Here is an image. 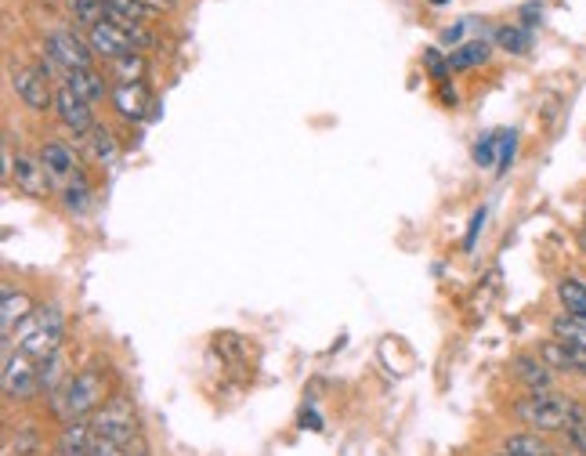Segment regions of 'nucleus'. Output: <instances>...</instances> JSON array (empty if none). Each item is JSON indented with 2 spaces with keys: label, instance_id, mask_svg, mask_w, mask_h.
<instances>
[{
  "label": "nucleus",
  "instance_id": "25",
  "mask_svg": "<svg viewBox=\"0 0 586 456\" xmlns=\"http://www.w3.org/2000/svg\"><path fill=\"white\" fill-rule=\"evenodd\" d=\"M84 145L91 149V156H95L102 167H113V163H116V142H113V134L105 131V127L95 124V131L84 138Z\"/></svg>",
  "mask_w": 586,
  "mask_h": 456
},
{
  "label": "nucleus",
  "instance_id": "20",
  "mask_svg": "<svg viewBox=\"0 0 586 456\" xmlns=\"http://www.w3.org/2000/svg\"><path fill=\"white\" fill-rule=\"evenodd\" d=\"M105 4H109L113 22L116 26H123V29H138V26H145L152 15H156L152 8H145L142 0H105Z\"/></svg>",
  "mask_w": 586,
  "mask_h": 456
},
{
  "label": "nucleus",
  "instance_id": "33",
  "mask_svg": "<svg viewBox=\"0 0 586 456\" xmlns=\"http://www.w3.org/2000/svg\"><path fill=\"white\" fill-rule=\"evenodd\" d=\"M424 62H427V69L438 76V80H445V73H449V62H442V55H438V48H431L424 55Z\"/></svg>",
  "mask_w": 586,
  "mask_h": 456
},
{
  "label": "nucleus",
  "instance_id": "32",
  "mask_svg": "<svg viewBox=\"0 0 586 456\" xmlns=\"http://www.w3.org/2000/svg\"><path fill=\"white\" fill-rule=\"evenodd\" d=\"M134 449L123 446V442H113V438H98L95 435V446H91V456H131Z\"/></svg>",
  "mask_w": 586,
  "mask_h": 456
},
{
  "label": "nucleus",
  "instance_id": "30",
  "mask_svg": "<svg viewBox=\"0 0 586 456\" xmlns=\"http://www.w3.org/2000/svg\"><path fill=\"white\" fill-rule=\"evenodd\" d=\"M514 149H518V134L514 131H500V156H496V174H503L511 167Z\"/></svg>",
  "mask_w": 586,
  "mask_h": 456
},
{
  "label": "nucleus",
  "instance_id": "22",
  "mask_svg": "<svg viewBox=\"0 0 586 456\" xmlns=\"http://www.w3.org/2000/svg\"><path fill=\"white\" fill-rule=\"evenodd\" d=\"M558 301L565 312L579 315V319H586V283L576 276H565L558 283Z\"/></svg>",
  "mask_w": 586,
  "mask_h": 456
},
{
  "label": "nucleus",
  "instance_id": "4",
  "mask_svg": "<svg viewBox=\"0 0 586 456\" xmlns=\"http://www.w3.org/2000/svg\"><path fill=\"white\" fill-rule=\"evenodd\" d=\"M91 428H95L98 438H113V442H123V446H134L138 438V417H134V406L123 395L109 399L95 417H91Z\"/></svg>",
  "mask_w": 586,
  "mask_h": 456
},
{
  "label": "nucleus",
  "instance_id": "16",
  "mask_svg": "<svg viewBox=\"0 0 586 456\" xmlns=\"http://www.w3.org/2000/svg\"><path fill=\"white\" fill-rule=\"evenodd\" d=\"M15 181H19V189L26 192V196H48V174H44V163L33 160V156H19L15 160Z\"/></svg>",
  "mask_w": 586,
  "mask_h": 456
},
{
  "label": "nucleus",
  "instance_id": "34",
  "mask_svg": "<svg viewBox=\"0 0 586 456\" xmlns=\"http://www.w3.org/2000/svg\"><path fill=\"white\" fill-rule=\"evenodd\" d=\"M482 221H485V210H478V214H474V221H471V232H467V250L474 247V239H478V228H482Z\"/></svg>",
  "mask_w": 586,
  "mask_h": 456
},
{
  "label": "nucleus",
  "instance_id": "40",
  "mask_svg": "<svg viewBox=\"0 0 586 456\" xmlns=\"http://www.w3.org/2000/svg\"><path fill=\"white\" fill-rule=\"evenodd\" d=\"M496 456H507V453H496Z\"/></svg>",
  "mask_w": 586,
  "mask_h": 456
},
{
  "label": "nucleus",
  "instance_id": "5",
  "mask_svg": "<svg viewBox=\"0 0 586 456\" xmlns=\"http://www.w3.org/2000/svg\"><path fill=\"white\" fill-rule=\"evenodd\" d=\"M40 362H33L26 352H4V373H0V384H4V395L11 402H29L40 391Z\"/></svg>",
  "mask_w": 586,
  "mask_h": 456
},
{
  "label": "nucleus",
  "instance_id": "11",
  "mask_svg": "<svg viewBox=\"0 0 586 456\" xmlns=\"http://www.w3.org/2000/svg\"><path fill=\"white\" fill-rule=\"evenodd\" d=\"M539 359L547 362L554 373H572V377H586V348L579 344H565L550 337L547 344H539Z\"/></svg>",
  "mask_w": 586,
  "mask_h": 456
},
{
  "label": "nucleus",
  "instance_id": "17",
  "mask_svg": "<svg viewBox=\"0 0 586 456\" xmlns=\"http://www.w3.org/2000/svg\"><path fill=\"white\" fill-rule=\"evenodd\" d=\"M503 453L507 456H554V446H550L547 435H539V431H518V435L503 438Z\"/></svg>",
  "mask_w": 586,
  "mask_h": 456
},
{
  "label": "nucleus",
  "instance_id": "19",
  "mask_svg": "<svg viewBox=\"0 0 586 456\" xmlns=\"http://www.w3.org/2000/svg\"><path fill=\"white\" fill-rule=\"evenodd\" d=\"M62 80H66V87H73L76 95L84 98V102H91V105L105 98V80L95 73V69H69Z\"/></svg>",
  "mask_w": 586,
  "mask_h": 456
},
{
  "label": "nucleus",
  "instance_id": "31",
  "mask_svg": "<svg viewBox=\"0 0 586 456\" xmlns=\"http://www.w3.org/2000/svg\"><path fill=\"white\" fill-rule=\"evenodd\" d=\"M496 145H500V134H482V138H478V145H474V163H478V167H492Z\"/></svg>",
  "mask_w": 586,
  "mask_h": 456
},
{
  "label": "nucleus",
  "instance_id": "21",
  "mask_svg": "<svg viewBox=\"0 0 586 456\" xmlns=\"http://www.w3.org/2000/svg\"><path fill=\"white\" fill-rule=\"evenodd\" d=\"M550 337L586 348V319H579V315H572V312L554 315V319H550Z\"/></svg>",
  "mask_w": 586,
  "mask_h": 456
},
{
  "label": "nucleus",
  "instance_id": "26",
  "mask_svg": "<svg viewBox=\"0 0 586 456\" xmlns=\"http://www.w3.org/2000/svg\"><path fill=\"white\" fill-rule=\"evenodd\" d=\"M496 44L503 51H511V55H525L532 48V33L525 26H503L496 29Z\"/></svg>",
  "mask_w": 586,
  "mask_h": 456
},
{
  "label": "nucleus",
  "instance_id": "14",
  "mask_svg": "<svg viewBox=\"0 0 586 456\" xmlns=\"http://www.w3.org/2000/svg\"><path fill=\"white\" fill-rule=\"evenodd\" d=\"M33 312H37V308H33V301H29L22 290H11V286H4V304H0V330H4V337H8V341H11V333L19 330V326L26 323Z\"/></svg>",
  "mask_w": 586,
  "mask_h": 456
},
{
  "label": "nucleus",
  "instance_id": "38",
  "mask_svg": "<svg viewBox=\"0 0 586 456\" xmlns=\"http://www.w3.org/2000/svg\"><path fill=\"white\" fill-rule=\"evenodd\" d=\"M431 4H435V8H442V4H449V0H431Z\"/></svg>",
  "mask_w": 586,
  "mask_h": 456
},
{
  "label": "nucleus",
  "instance_id": "24",
  "mask_svg": "<svg viewBox=\"0 0 586 456\" xmlns=\"http://www.w3.org/2000/svg\"><path fill=\"white\" fill-rule=\"evenodd\" d=\"M73 19L80 22V26L95 29V26H102V22H113V15H109V4H105V0H73Z\"/></svg>",
  "mask_w": 586,
  "mask_h": 456
},
{
  "label": "nucleus",
  "instance_id": "23",
  "mask_svg": "<svg viewBox=\"0 0 586 456\" xmlns=\"http://www.w3.org/2000/svg\"><path fill=\"white\" fill-rule=\"evenodd\" d=\"M40 391H48V395H58V384L66 380V355L62 352H55V355H48V359H40Z\"/></svg>",
  "mask_w": 586,
  "mask_h": 456
},
{
  "label": "nucleus",
  "instance_id": "35",
  "mask_svg": "<svg viewBox=\"0 0 586 456\" xmlns=\"http://www.w3.org/2000/svg\"><path fill=\"white\" fill-rule=\"evenodd\" d=\"M464 29H467V22H460V26H453V29H445V40L453 44V40H460L464 37Z\"/></svg>",
  "mask_w": 586,
  "mask_h": 456
},
{
  "label": "nucleus",
  "instance_id": "7",
  "mask_svg": "<svg viewBox=\"0 0 586 456\" xmlns=\"http://www.w3.org/2000/svg\"><path fill=\"white\" fill-rule=\"evenodd\" d=\"M48 55L69 73V69H91V55H95V48H91V40L76 37L73 29H55V33L48 37Z\"/></svg>",
  "mask_w": 586,
  "mask_h": 456
},
{
  "label": "nucleus",
  "instance_id": "27",
  "mask_svg": "<svg viewBox=\"0 0 586 456\" xmlns=\"http://www.w3.org/2000/svg\"><path fill=\"white\" fill-rule=\"evenodd\" d=\"M40 446H44V438H40V431L33 428V424H22L19 435L11 438L4 453H8V456H11V453H19V456H40Z\"/></svg>",
  "mask_w": 586,
  "mask_h": 456
},
{
  "label": "nucleus",
  "instance_id": "39",
  "mask_svg": "<svg viewBox=\"0 0 586 456\" xmlns=\"http://www.w3.org/2000/svg\"><path fill=\"white\" fill-rule=\"evenodd\" d=\"M131 456H149V453H145V449H138V453H131Z\"/></svg>",
  "mask_w": 586,
  "mask_h": 456
},
{
  "label": "nucleus",
  "instance_id": "37",
  "mask_svg": "<svg viewBox=\"0 0 586 456\" xmlns=\"http://www.w3.org/2000/svg\"><path fill=\"white\" fill-rule=\"evenodd\" d=\"M579 250L586 254V228H579Z\"/></svg>",
  "mask_w": 586,
  "mask_h": 456
},
{
  "label": "nucleus",
  "instance_id": "8",
  "mask_svg": "<svg viewBox=\"0 0 586 456\" xmlns=\"http://www.w3.org/2000/svg\"><path fill=\"white\" fill-rule=\"evenodd\" d=\"M40 163H44V174H48V181L58 192L66 189V185H73L76 178H84V174H80V163H76V152L69 149L66 142L44 145V149H40Z\"/></svg>",
  "mask_w": 586,
  "mask_h": 456
},
{
  "label": "nucleus",
  "instance_id": "6",
  "mask_svg": "<svg viewBox=\"0 0 586 456\" xmlns=\"http://www.w3.org/2000/svg\"><path fill=\"white\" fill-rule=\"evenodd\" d=\"M87 40H91L95 55L113 58V62L116 58L138 55L142 44H149V37H145L142 29H123V26H116V22H102V26L87 29Z\"/></svg>",
  "mask_w": 586,
  "mask_h": 456
},
{
  "label": "nucleus",
  "instance_id": "36",
  "mask_svg": "<svg viewBox=\"0 0 586 456\" xmlns=\"http://www.w3.org/2000/svg\"><path fill=\"white\" fill-rule=\"evenodd\" d=\"M145 8H152V11H163V8H174V0H142Z\"/></svg>",
  "mask_w": 586,
  "mask_h": 456
},
{
  "label": "nucleus",
  "instance_id": "3",
  "mask_svg": "<svg viewBox=\"0 0 586 456\" xmlns=\"http://www.w3.org/2000/svg\"><path fill=\"white\" fill-rule=\"evenodd\" d=\"M62 333H66V323H62V312H58L55 304H44L37 312L29 315L26 323L19 330L11 333V341L4 344V352H8L11 344H19V352H26L29 359H48V355L62 352Z\"/></svg>",
  "mask_w": 586,
  "mask_h": 456
},
{
  "label": "nucleus",
  "instance_id": "18",
  "mask_svg": "<svg viewBox=\"0 0 586 456\" xmlns=\"http://www.w3.org/2000/svg\"><path fill=\"white\" fill-rule=\"evenodd\" d=\"M489 58H492V44H489V40H467V44H460V48L449 51V69L464 73V69L485 66Z\"/></svg>",
  "mask_w": 586,
  "mask_h": 456
},
{
  "label": "nucleus",
  "instance_id": "28",
  "mask_svg": "<svg viewBox=\"0 0 586 456\" xmlns=\"http://www.w3.org/2000/svg\"><path fill=\"white\" fill-rule=\"evenodd\" d=\"M113 76H116V84H142V76H145V58H142V55L116 58V62H113Z\"/></svg>",
  "mask_w": 586,
  "mask_h": 456
},
{
  "label": "nucleus",
  "instance_id": "1",
  "mask_svg": "<svg viewBox=\"0 0 586 456\" xmlns=\"http://www.w3.org/2000/svg\"><path fill=\"white\" fill-rule=\"evenodd\" d=\"M583 413L586 409L579 406L572 395H561V391H529V395L514 406V417H518L529 431H539V435L568 431Z\"/></svg>",
  "mask_w": 586,
  "mask_h": 456
},
{
  "label": "nucleus",
  "instance_id": "13",
  "mask_svg": "<svg viewBox=\"0 0 586 456\" xmlns=\"http://www.w3.org/2000/svg\"><path fill=\"white\" fill-rule=\"evenodd\" d=\"M91 446H95V428L91 420H69L62 435H58L55 456H91Z\"/></svg>",
  "mask_w": 586,
  "mask_h": 456
},
{
  "label": "nucleus",
  "instance_id": "12",
  "mask_svg": "<svg viewBox=\"0 0 586 456\" xmlns=\"http://www.w3.org/2000/svg\"><path fill=\"white\" fill-rule=\"evenodd\" d=\"M113 105H116V113H120L123 120H131V124L145 120L149 109H156V105H152L149 87L145 84H116L113 87Z\"/></svg>",
  "mask_w": 586,
  "mask_h": 456
},
{
  "label": "nucleus",
  "instance_id": "2",
  "mask_svg": "<svg viewBox=\"0 0 586 456\" xmlns=\"http://www.w3.org/2000/svg\"><path fill=\"white\" fill-rule=\"evenodd\" d=\"M109 402V380L102 377V370H80L76 377L66 380V388L55 395V413L62 420H91L98 409Z\"/></svg>",
  "mask_w": 586,
  "mask_h": 456
},
{
  "label": "nucleus",
  "instance_id": "29",
  "mask_svg": "<svg viewBox=\"0 0 586 456\" xmlns=\"http://www.w3.org/2000/svg\"><path fill=\"white\" fill-rule=\"evenodd\" d=\"M62 200H66V207L73 210V214H84V210L91 207V185H87L84 178H76L73 185L62 189Z\"/></svg>",
  "mask_w": 586,
  "mask_h": 456
},
{
  "label": "nucleus",
  "instance_id": "10",
  "mask_svg": "<svg viewBox=\"0 0 586 456\" xmlns=\"http://www.w3.org/2000/svg\"><path fill=\"white\" fill-rule=\"evenodd\" d=\"M11 87H15V95L22 98V105L33 109V113L55 109V91H51L48 76L40 73V69H19V73L11 76Z\"/></svg>",
  "mask_w": 586,
  "mask_h": 456
},
{
  "label": "nucleus",
  "instance_id": "9",
  "mask_svg": "<svg viewBox=\"0 0 586 456\" xmlns=\"http://www.w3.org/2000/svg\"><path fill=\"white\" fill-rule=\"evenodd\" d=\"M55 116L62 120V127L76 134V138H87V134L95 131V120H91V102L76 95L73 87H58L55 91Z\"/></svg>",
  "mask_w": 586,
  "mask_h": 456
},
{
  "label": "nucleus",
  "instance_id": "15",
  "mask_svg": "<svg viewBox=\"0 0 586 456\" xmlns=\"http://www.w3.org/2000/svg\"><path fill=\"white\" fill-rule=\"evenodd\" d=\"M514 377L529 391H554V370L539 355H518L514 359Z\"/></svg>",
  "mask_w": 586,
  "mask_h": 456
}]
</instances>
